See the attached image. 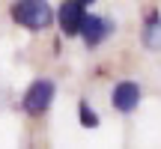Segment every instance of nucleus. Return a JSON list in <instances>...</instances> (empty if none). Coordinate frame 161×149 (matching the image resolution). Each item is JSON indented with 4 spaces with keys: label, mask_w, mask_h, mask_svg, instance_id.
Listing matches in <instances>:
<instances>
[{
    "label": "nucleus",
    "mask_w": 161,
    "mask_h": 149,
    "mask_svg": "<svg viewBox=\"0 0 161 149\" xmlns=\"http://www.w3.org/2000/svg\"><path fill=\"white\" fill-rule=\"evenodd\" d=\"M9 12H12V18H15L21 27H27V30H45V27H51V21H54V12H51V6H48V0H15Z\"/></svg>",
    "instance_id": "f257e3e1"
},
{
    "label": "nucleus",
    "mask_w": 161,
    "mask_h": 149,
    "mask_svg": "<svg viewBox=\"0 0 161 149\" xmlns=\"http://www.w3.org/2000/svg\"><path fill=\"white\" fill-rule=\"evenodd\" d=\"M54 80H33V84H30V90L24 92V110H27L30 116H42L45 113L48 108H51V102H54Z\"/></svg>",
    "instance_id": "f03ea898"
},
{
    "label": "nucleus",
    "mask_w": 161,
    "mask_h": 149,
    "mask_svg": "<svg viewBox=\"0 0 161 149\" xmlns=\"http://www.w3.org/2000/svg\"><path fill=\"white\" fill-rule=\"evenodd\" d=\"M84 18H86V3H80V0H63L60 3L57 21H60V30L66 36H78Z\"/></svg>",
    "instance_id": "7ed1b4c3"
},
{
    "label": "nucleus",
    "mask_w": 161,
    "mask_h": 149,
    "mask_svg": "<svg viewBox=\"0 0 161 149\" xmlns=\"http://www.w3.org/2000/svg\"><path fill=\"white\" fill-rule=\"evenodd\" d=\"M110 33H114V24H110L108 18L90 15V12H86V18H84V24H80V33H78V36L84 39L86 48H96V45H102Z\"/></svg>",
    "instance_id": "20e7f679"
},
{
    "label": "nucleus",
    "mask_w": 161,
    "mask_h": 149,
    "mask_svg": "<svg viewBox=\"0 0 161 149\" xmlns=\"http://www.w3.org/2000/svg\"><path fill=\"white\" fill-rule=\"evenodd\" d=\"M140 86L134 84V80H119V84L114 86V96H110V102H114V108L119 110V113H131V110H137L140 104Z\"/></svg>",
    "instance_id": "39448f33"
},
{
    "label": "nucleus",
    "mask_w": 161,
    "mask_h": 149,
    "mask_svg": "<svg viewBox=\"0 0 161 149\" xmlns=\"http://www.w3.org/2000/svg\"><path fill=\"white\" fill-rule=\"evenodd\" d=\"M143 42L149 51H161V18L152 12L146 18V30H143Z\"/></svg>",
    "instance_id": "423d86ee"
},
{
    "label": "nucleus",
    "mask_w": 161,
    "mask_h": 149,
    "mask_svg": "<svg viewBox=\"0 0 161 149\" xmlns=\"http://www.w3.org/2000/svg\"><path fill=\"white\" fill-rule=\"evenodd\" d=\"M80 125H84V128H96V125H98L96 110H92L86 102H80Z\"/></svg>",
    "instance_id": "0eeeda50"
},
{
    "label": "nucleus",
    "mask_w": 161,
    "mask_h": 149,
    "mask_svg": "<svg viewBox=\"0 0 161 149\" xmlns=\"http://www.w3.org/2000/svg\"><path fill=\"white\" fill-rule=\"evenodd\" d=\"M80 3H92V0H80Z\"/></svg>",
    "instance_id": "6e6552de"
}]
</instances>
